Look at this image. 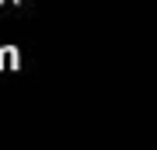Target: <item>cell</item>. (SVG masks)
<instances>
[]
</instances>
